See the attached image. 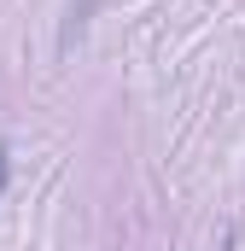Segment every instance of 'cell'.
Returning a JSON list of instances; mask_svg holds the SVG:
<instances>
[{"instance_id":"1","label":"cell","mask_w":245,"mask_h":251,"mask_svg":"<svg viewBox=\"0 0 245 251\" xmlns=\"http://www.w3.org/2000/svg\"><path fill=\"white\" fill-rule=\"evenodd\" d=\"M0 187H6V146H0Z\"/></svg>"}]
</instances>
